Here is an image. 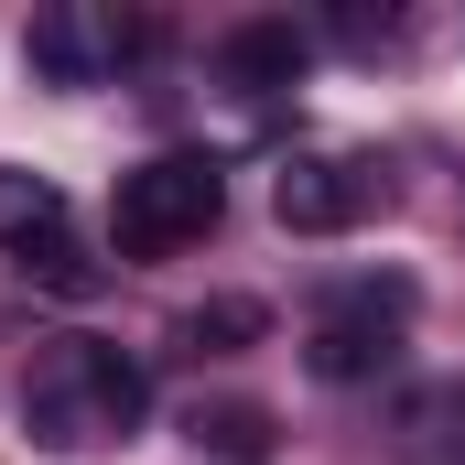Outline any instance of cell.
<instances>
[{
	"label": "cell",
	"instance_id": "6da1fadb",
	"mask_svg": "<svg viewBox=\"0 0 465 465\" xmlns=\"http://www.w3.org/2000/svg\"><path fill=\"white\" fill-rule=\"evenodd\" d=\"M22 411H33L44 444L76 455V444H109V433H130V422L152 411V379H141L119 347H87V336H76V347L44 357V379L22 390Z\"/></svg>",
	"mask_w": 465,
	"mask_h": 465
},
{
	"label": "cell",
	"instance_id": "7a4b0ae2",
	"mask_svg": "<svg viewBox=\"0 0 465 465\" xmlns=\"http://www.w3.org/2000/svg\"><path fill=\"white\" fill-rule=\"evenodd\" d=\"M217 217H228L217 152H163V163L119 173V195H109V238L130 249V260H173V249H195Z\"/></svg>",
	"mask_w": 465,
	"mask_h": 465
},
{
	"label": "cell",
	"instance_id": "3957f363",
	"mask_svg": "<svg viewBox=\"0 0 465 465\" xmlns=\"http://www.w3.org/2000/svg\"><path fill=\"white\" fill-rule=\"evenodd\" d=\"M401 314H411V282H357L347 303L314 325L303 368H314L325 390H357V379H379V368L401 357Z\"/></svg>",
	"mask_w": 465,
	"mask_h": 465
},
{
	"label": "cell",
	"instance_id": "277c9868",
	"mask_svg": "<svg viewBox=\"0 0 465 465\" xmlns=\"http://www.w3.org/2000/svg\"><path fill=\"white\" fill-rule=\"evenodd\" d=\"M368 206H379V163H347V152L282 163V184H271V217L292 238H336V228H357Z\"/></svg>",
	"mask_w": 465,
	"mask_h": 465
},
{
	"label": "cell",
	"instance_id": "5b68a950",
	"mask_svg": "<svg viewBox=\"0 0 465 465\" xmlns=\"http://www.w3.org/2000/svg\"><path fill=\"white\" fill-rule=\"evenodd\" d=\"M228 76L249 87V98L292 87V76H303V33H292V22H238L228 33Z\"/></svg>",
	"mask_w": 465,
	"mask_h": 465
},
{
	"label": "cell",
	"instance_id": "8992f818",
	"mask_svg": "<svg viewBox=\"0 0 465 465\" xmlns=\"http://www.w3.org/2000/svg\"><path fill=\"white\" fill-rule=\"evenodd\" d=\"M22 54H33V76H44V87H87V76H98V65H87V33H76V11H33Z\"/></svg>",
	"mask_w": 465,
	"mask_h": 465
},
{
	"label": "cell",
	"instance_id": "52a82bcc",
	"mask_svg": "<svg viewBox=\"0 0 465 465\" xmlns=\"http://www.w3.org/2000/svg\"><path fill=\"white\" fill-rule=\"evenodd\" d=\"M54 228H65V195H54L44 173H0V238L33 249V238H54Z\"/></svg>",
	"mask_w": 465,
	"mask_h": 465
},
{
	"label": "cell",
	"instance_id": "ba28073f",
	"mask_svg": "<svg viewBox=\"0 0 465 465\" xmlns=\"http://www.w3.org/2000/svg\"><path fill=\"white\" fill-rule=\"evenodd\" d=\"M195 444L228 465H260L271 455V411H249V401H217V411H195Z\"/></svg>",
	"mask_w": 465,
	"mask_h": 465
},
{
	"label": "cell",
	"instance_id": "9c48e42d",
	"mask_svg": "<svg viewBox=\"0 0 465 465\" xmlns=\"http://www.w3.org/2000/svg\"><path fill=\"white\" fill-rule=\"evenodd\" d=\"M271 314L260 303H206V314H184V347H206V357H228V347H249Z\"/></svg>",
	"mask_w": 465,
	"mask_h": 465
},
{
	"label": "cell",
	"instance_id": "30bf717a",
	"mask_svg": "<svg viewBox=\"0 0 465 465\" xmlns=\"http://www.w3.org/2000/svg\"><path fill=\"white\" fill-rule=\"evenodd\" d=\"M22 271H44L54 292H98V271H87V260H76L65 238H44V249H22Z\"/></svg>",
	"mask_w": 465,
	"mask_h": 465
}]
</instances>
